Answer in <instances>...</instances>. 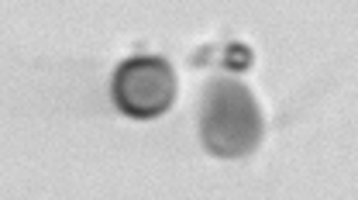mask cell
Masks as SVG:
<instances>
[{"label": "cell", "instance_id": "1", "mask_svg": "<svg viewBox=\"0 0 358 200\" xmlns=\"http://www.w3.org/2000/svg\"><path fill=\"white\" fill-rule=\"evenodd\" d=\"M266 131V117L252 90L231 76L210 80L203 94L200 114V138L217 159H245L259 149Z\"/></svg>", "mask_w": 358, "mask_h": 200}, {"label": "cell", "instance_id": "2", "mask_svg": "<svg viewBox=\"0 0 358 200\" xmlns=\"http://www.w3.org/2000/svg\"><path fill=\"white\" fill-rule=\"evenodd\" d=\"M176 73L162 55H131L114 73V103L121 114L152 121L162 117L176 100Z\"/></svg>", "mask_w": 358, "mask_h": 200}]
</instances>
